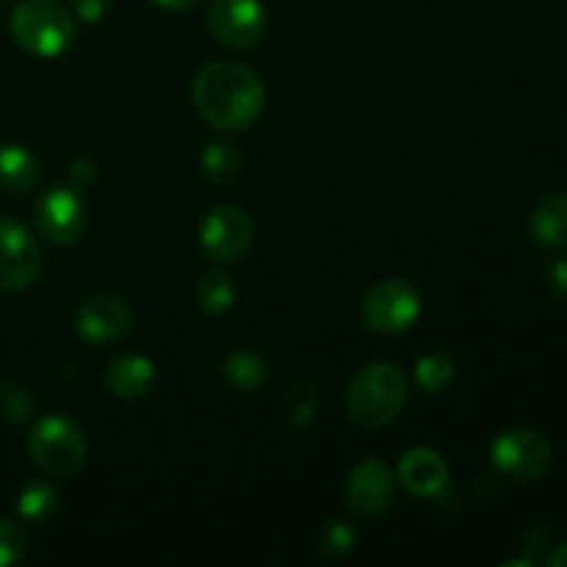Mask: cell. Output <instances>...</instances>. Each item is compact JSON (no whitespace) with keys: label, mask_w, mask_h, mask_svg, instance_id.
I'll return each instance as SVG.
<instances>
[{"label":"cell","mask_w":567,"mask_h":567,"mask_svg":"<svg viewBox=\"0 0 567 567\" xmlns=\"http://www.w3.org/2000/svg\"><path fill=\"white\" fill-rule=\"evenodd\" d=\"M199 116L219 131H247L264 114L266 89L258 72L238 61H214L192 83Z\"/></svg>","instance_id":"1"},{"label":"cell","mask_w":567,"mask_h":567,"mask_svg":"<svg viewBox=\"0 0 567 567\" xmlns=\"http://www.w3.org/2000/svg\"><path fill=\"white\" fill-rule=\"evenodd\" d=\"M408 402V380L391 363H369L354 371L347 388L349 419L363 430L385 426Z\"/></svg>","instance_id":"2"},{"label":"cell","mask_w":567,"mask_h":567,"mask_svg":"<svg viewBox=\"0 0 567 567\" xmlns=\"http://www.w3.org/2000/svg\"><path fill=\"white\" fill-rule=\"evenodd\" d=\"M28 454L42 474L53 480H70L86 463V437L72 419L50 413L31 426Z\"/></svg>","instance_id":"3"},{"label":"cell","mask_w":567,"mask_h":567,"mask_svg":"<svg viewBox=\"0 0 567 567\" xmlns=\"http://www.w3.org/2000/svg\"><path fill=\"white\" fill-rule=\"evenodd\" d=\"M9 25L14 42L39 59H55L75 42V20L53 0H22Z\"/></svg>","instance_id":"4"},{"label":"cell","mask_w":567,"mask_h":567,"mask_svg":"<svg viewBox=\"0 0 567 567\" xmlns=\"http://www.w3.org/2000/svg\"><path fill=\"white\" fill-rule=\"evenodd\" d=\"M37 233L53 247H70L86 230V199L72 186H53L33 203Z\"/></svg>","instance_id":"5"},{"label":"cell","mask_w":567,"mask_h":567,"mask_svg":"<svg viewBox=\"0 0 567 567\" xmlns=\"http://www.w3.org/2000/svg\"><path fill=\"white\" fill-rule=\"evenodd\" d=\"M421 293L402 277H388L369 288L363 299V319L374 332H404L419 321Z\"/></svg>","instance_id":"6"},{"label":"cell","mask_w":567,"mask_h":567,"mask_svg":"<svg viewBox=\"0 0 567 567\" xmlns=\"http://www.w3.org/2000/svg\"><path fill=\"white\" fill-rule=\"evenodd\" d=\"M42 271V249L33 233L11 216H0V288L22 291Z\"/></svg>","instance_id":"7"},{"label":"cell","mask_w":567,"mask_h":567,"mask_svg":"<svg viewBox=\"0 0 567 567\" xmlns=\"http://www.w3.org/2000/svg\"><path fill=\"white\" fill-rule=\"evenodd\" d=\"M252 219L236 205H216L199 225V247L216 264L241 260L252 247Z\"/></svg>","instance_id":"8"},{"label":"cell","mask_w":567,"mask_h":567,"mask_svg":"<svg viewBox=\"0 0 567 567\" xmlns=\"http://www.w3.org/2000/svg\"><path fill=\"white\" fill-rule=\"evenodd\" d=\"M493 465L515 482L540 480L551 465V446L535 430L502 432L493 443Z\"/></svg>","instance_id":"9"},{"label":"cell","mask_w":567,"mask_h":567,"mask_svg":"<svg viewBox=\"0 0 567 567\" xmlns=\"http://www.w3.org/2000/svg\"><path fill=\"white\" fill-rule=\"evenodd\" d=\"M266 6L260 0H214L208 28L225 48L249 50L266 37Z\"/></svg>","instance_id":"10"},{"label":"cell","mask_w":567,"mask_h":567,"mask_svg":"<svg viewBox=\"0 0 567 567\" xmlns=\"http://www.w3.org/2000/svg\"><path fill=\"white\" fill-rule=\"evenodd\" d=\"M393 496H396V480H393L391 465H385L377 457H369L360 465H354V471L349 474L347 498L349 509L358 518H382L391 509Z\"/></svg>","instance_id":"11"},{"label":"cell","mask_w":567,"mask_h":567,"mask_svg":"<svg viewBox=\"0 0 567 567\" xmlns=\"http://www.w3.org/2000/svg\"><path fill=\"white\" fill-rule=\"evenodd\" d=\"M133 310L122 297L100 293V297L86 299L75 313V330L83 341L94 347L116 343L131 332Z\"/></svg>","instance_id":"12"},{"label":"cell","mask_w":567,"mask_h":567,"mask_svg":"<svg viewBox=\"0 0 567 567\" xmlns=\"http://www.w3.org/2000/svg\"><path fill=\"white\" fill-rule=\"evenodd\" d=\"M399 482L408 487L413 496L435 498L446 491L449 485V465L432 449H410L396 468Z\"/></svg>","instance_id":"13"},{"label":"cell","mask_w":567,"mask_h":567,"mask_svg":"<svg viewBox=\"0 0 567 567\" xmlns=\"http://www.w3.org/2000/svg\"><path fill=\"white\" fill-rule=\"evenodd\" d=\"M155 365L144 354H120L105 369V385L120 399H138L153 388Z\"/></svg>","instance_id":"14"},{"label":"cell","mask_w":567,"mask_h":567,"mask_svg":"<svg viewBox=\"0 0 567 567\" xmlns=\"http://www.w3.org/2000/svg\"><path fill=\"white\" fill-rule=\"evenodd\" d=\"M42 177V164L22 144H0V188L9 194H25Z\"/></svg>","instance_id":"15"},{"label":"cell","mask_w":567,"mask_h":567,"mask_svg":"<svg viewBox=\"0 0 567 567\" xmlns=\"http://www.w3.org/2000/svg\"><path fill=\"white\" fill-rule=\"evenodd\" d=\"M529 230L537 244L548 249L567 247V192L551 194L532 210Z\"/></svg>","instance_id":"16"},{"label":"cell","mask_w":567,"mask_h":567,"mask_svg":"<svg viewBox=\"0 0 567 567\" xmlns=\"http://www.w3.org/2000/svg\"><path fill=\"white\" fill-rule=\"evenodd\" d=\"M59 509V496L55 487L44 480L28 482L17 496V515L28 526H44Z\"/></svg>","instance_id":"17"},{"label":"cell","mask_w":567,"mask_h":567,"mask_svg":"<svg viewBox=\"0 0 567 567\" xmlns=\"http://www.w3.org/2000/svg\"><path fill=\"white\" fill-rule=\"evenodd\" d=\"M244 155L241 150L233 142H210L208 147L203 150V175L208 177L216 186H225V183L236 181L241 175Z\"/></svg>","instance_id":"18"},{"label":"cell","mask_w":567,"mask_h":567,"mask_svg":"<svg viewBox=\"0 0 567 567\" xmlns=\"http://www.w3.org/2000/svg\"><path fill=\"white\" fill-rule=\"evenodd\" d=\"M236 302V282L227 271L210 269L197 282V305L210 316L227 313Z\"/></svg>","instance_id":"19"},{"label":"cell","mask_w":567,"mask_h":567,"mask_svg":"<svg viewBox=\"0 0 567 567\" xmlns=\"http://www.w3.org/2000/svg\"><path fill=\"white\" fill-rule=\"evenodd\" d=\"M227 382L238 391H258L266 380H269V363L260 358L258 352H247V349H238L227 358L225 363Z\"/></svg>","instance_id":"20"},{"label":"cell","mask_w":567,"mask_h":567,"mask_svg":"<svg viewBox=\"0 0 567 567\" xmlns=\"http://www.w3.org/2000/svg\"><path fill=\"white\" fill-rule=\"evenodd\" d=\"M457 377V365L449 354H424V358L415 363V382L421 385V391L426 393H443Z\"/></svg>","instance_id":"21"},{"label":"cell","mask_w":567,"mask_h":567,"mask_svg":"<svg viewBox=\"0 0 567 567\" xmlns=\"http://www.w3.org/2000/svg\"><path fill=\"white\" fill-rule=\"evenodd\" d=\"M286 410L293 430H308L316 419V410H319V393H316L313 382L308 380L293 382L291 391H288L286 396Z\"/></svg>","instance_id":"22"},{"label":"cell","mask_w":567,"mask_h":567,"mask_svg":"<svg viewBox=\"0 0 567 567\" xmlns=\"http://www.w3.org/2000/svg\"><path fill=\"white\" fill-rule=\"evenodd\" d=\"M37 410V399L28 391L25 385H17V382H9V385H0V415L11 424H22L28 421Z\"/></svg>","instance_id":"23"},{"label":"cell","mask_w":567,"mask_h":567,"mask_svg":"<svg viewBox=\"0 0 567 567\" xmlns=\"http://www.w3.org/2000/svg\"><path fill=\"white\" fill-rule=\"evenodd\" d=\"M319 546L321 554H327V557H343V554H349L354 548V529L347 520H330L324 526V532H321Z\"/></svg>","instance_id":"24"},{"label":"cell","mask_w":567,"mask_h":567,"mask_svg":"<svg viewBox=\"0 0 567 567\" xmlns=\"http://www.w3.org/2000/svg\"><path fill=\"white\" fill-rule=\"evenodd\" d=\"M25 557V535L17 524L0 518V567L17 565Z\"/></svg>","instance_id":"25"},{"label":"cell","mask_w":567,"mask_h":567,"mask_svg":"<svg viewBox=\"0 0 567 567\" xmlns=\"http://www.w3.org/2000/svg\"><path fill=\"white\" fill-rule=\"evenodd\" d=\"M94 177H97V164L92 158H78L70 169V186L83 192V188L92 186Z\"/></svg>","instance_id":"26"},{"label":"cell","mask_w":567,"mask_h":567,"mask_svg":"<svg viewBox=\"0 0 567 567\" xmlns=\"http://www.w3.org/2000/svg\"><path fill=\"white\" fill-rule=\"evenodd\" d=\"M111 0H72V11L78 14V20L83 22H97L103 20L105 11H109Z\"/></svg>","instance_id":"27"},{"label":"cell","mask_w":567,"mask_h":567,"mask_svg":"<svg viewBox=\"0 0 567 567\" xmlns=\"http://www.w3.org/2000/svg\"><path fill=\"white\" fill-rule=\"evenodd\" d=\"M546 280H548V288L554 291V297L567 299V258L551 260Z\"/></svg>","instance_id":"28"},{"label":"cell","mask_w":567,"mask_h":567,"mask_svg":"<svg viewBox=\"0 0 567 567\" xmlns=\"http://www.w3.org/2000/svg\"><path fill=\"white\" fill-rule=\"evenodd\" d=\"M153 3H158L166 11H188L197 3H203V0H153Z\"/></svg>","instance_id":"29"},{"label":"cell","mask_w":567,"mask_h":567,"mask_svg":"<svg viewBox=\"0 0 567 567\" xmlns=\"http://www.w3.org/2000/svg\"><path fill=\"white\" fill-rule=\"evenodd\" d=\"M548 567H567V543H563V546L548 557Z\"/></svg>","instance_id":"30"}]
</instances>
